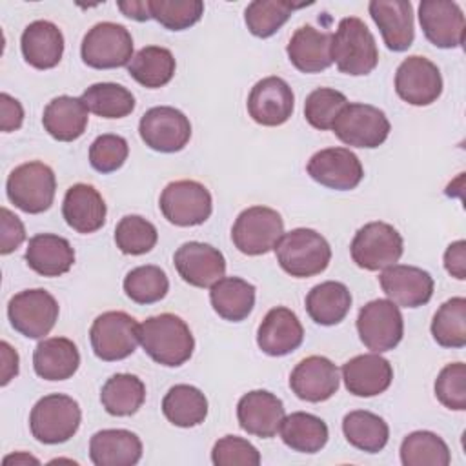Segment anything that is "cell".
Masks as SVG:
<instances>
[{"label": "cell", "mask_w": 466, "mask_h": 466, "mask_svg": "<svg viewBox=\"0 0 466 466\" xmlns=\"http://www.w3.org/2000/svg\"><path fill=\"white\" fill-rule=\"evenodd\" d=\"M138 339L144 351L157 362L167 368L182 366L191 359L195 339L189 326L173 313L147 317L138 326Z\"/></svg>", "instance_id": "6da1fadb"}, {"label": "cell", "mask_w": 466, "mask_h": 466, "mask_svg": "<svg viewBox=\"0 0 466 466\" xmlns=\"http://www.w3.org/2000/svg\"><path fill=\"white\" fill-rule=\"evenodd\" d=\"M331 60L340 73L351 76L370 75L377 67V42L360 18L346 16L339 22L331 38Z\"/></svg>", "instance_id": "7a4b0ae2"}, {"label": "cell", "mask_w": 466, "mask_h": 466, "mask_svg": "<svg viewBox=\"0 0 466 466\" xmlns=\"http://www.w3.org/2000/svg\"><path fill=\"white\" fill-rule=\"evenodd\" d=\"M280 268L295 277L308 279L322 273L331 260L328 240L315 229L297 228L280 237L275 246Z\"/></svg>", "instance_id": "3957f363"}, {"label": "cell", "mask_w": 466, "mask_h": 466, "mask_svg": "<svg viewBox=\"0 0 466 466\" xmlns=\"http://www.w3.org/2000/svg\"><path fill=\"white\" fill-rule=\"evenodd\" d=\"M78 402L64 393H51L36 400L29 413L31 435L44 444H62L80 428Z\"/></svg>", "instance_id": "277c9868"}, {"label": "cell", "mask_w": 466, "mask_h": 466, "mask_svg": "<svg viewBox=\"0 0 466 466\" xmlns=\"http://www.w3.org/2000/svg\"><path fill=\"white\" fill-rule=\"evenodd\" d=\"M7 198L24 213H44L51 208L56 193L53 169L38 160L15 167L5 182Z\"/></svg>", "instance_id": "5b68a950"}, {"label": "cell", "mask_w": 466, "mask_h": 466, "mask_svg": "<svg viewBox=\"0 0 466 466\" xmlns=\"http://www.w3.org/2000/svg\"><path fill=\"white\" fill-rule=\"evenodd\" d=\"M284 235V220L279 211L268 206H251L238 213L231 228L235 248L249 257L266 255L275 249Z\"/></svg>", "instance_id": "8992f818"}, {"label": "cell", "mask_w": 466, "mask_h": 466, "mask_svg": "<svg viewBox=\"0 0 466 466\" xmlns=\"http://www.w3.org/2000/svg\"><path fill=\"white\" fill-rule=\"evenodd\" d=\"M404 251L400 233L388 222H368L353 237L350 253L353 262L368 271H379L399 262Z\"/></svg>", "instance_id": "52a82bcc"}, {"label": "cell", "mask_w": 466, "mask_h": 466, "mask_svg": "<svg viewBox=\"0 0 466 466\" xmlns=\"http://www.w3.org/2000/svg\"><path fill=\"white\" fill-rule=\"evenodd\" d=\"M331 129L346 146L373 149L384 144L391 126L382 109L370 104L348 102Z\"/></svg>", "instance_id": "ba28073f"}, {"label": "cell", "mask_w": 466, "mask_h": 466, "mask_svg": "<svg viewBox=\"0 0 466 466\" xmlns=\"http://www.w3.org/2000/svg\"><path fill=\"white\" fill-rule=\"evenodd\" d=\"M80 55L93 69H115L127 66L133 58L131 33L115 22L95 24L82 40Z\"/></svg>", "instance_id": "9c48e42d"}, {"label": "cell", "mask_w": 466, "mask_h": 466, "mask_svg": "<svg viewBox=\"0 0 466 466\" xmlns=\"http://www.w3.org/2000/svg\"><path fill=\"white\" fill-rule=\"evenodd\" d=\"M164 218L180 228L204 224L213 211V200L208 187L197 180L169 182L158 200Z\"/></svg>", "instance_id": "30bf717a"}, {"label": "cell", "mask_w": 466, "mask_h": 466, "mask_svg": "<svg viewBox=\"0 0 466 466\" xmlns=\"http://www.w3.org/2000/svg\"><path fill=\"white\" fill-rule=\"evenodd\" d=\"M56 299L42 289H24L11 297L7 317L11 326L27 339H44L58 320Z\"/></svg>", "instance_id": "8fae6325"}, {"label": "cell", "mask_w": 466, "mask_h": 466, "mask_svg": "<svg viewBox=\"0 0 466 466\" xmlns=\"http://www.w3.org/2000/svg\"><path fill=\"white\" fill-rule=\"evenodd\" d=\"M138 326L126 311H106L98 315L89 329L93 353L106 362L129 357L140 342Z\"/></svg>", "instance_id": "7c38bea8"}, {"label": "cell", "mask_w": 466, "mask_h": 466, "mask_svg": "<svg viewBox=\"0 0 466 466\" xmlns=\"http://www.w3.org/2000/svg\"><path fill=\"white\" fill-rule=\"evenodd\" d=\"M357 331L362 344L373 353L390 351L402 340V313L390 299L370 300L359 311Z\"/></svg>", "instance_id": "4fadbf2b"}, {"label": "cell", "mask_w": 466, "mask_h": 466, "mask_svg": "<svg viewBox=\"0 0 466 466\" xmlns=\"http://www.w3.org/2000/svg\"><path fill=\"white\" fill-rule=\"evenodd\" d=\"M140 138L147 147L158 153H177L191 138L189 118L171 106L147 109L138 124Z\"/></svg>", "instance_id": "5bb4252c"}, {"label": "cell", "mask_w": 466, "mask_h": 466, "mask_svg": "<svg viewBox=\"0 0 466 466\" xmlns=\"http://www.w3.org/2000/svg\"><path fill=\"white\" fill-rule=\"evenodd\" d=\"M395 91L410 106H430L442 93L441 71L426 56L411 55L397 67Z\"/></svg>", "instance_id": "9a60e30c"}, {"label": "cell", "mask_w": 466, "mask_h": 466, "mask_svg": "<svg viewBox=\"0 0 466 466\" xmlns=\"http://www.w3.org/2000/svg\"><path fill=\"white\" fill-rule=\"evenodd\" d=\"M308 175L324 187L350 191L360 184L364 169L359 157L348 147H326L309 158Z\"/></svg>", "instance_id": "2e32d148"}, {"label": "cell", "mask_w": 466, "mask_h": 466, "mask_svg": "<svg viewBox=\"0 0 466 466\" xmlns=\"http://www.w3.org/2000/svg\"><path fill=\"white\" fill-rule=\"evenodd\" d=\"M295 107V96L289 84L280 76H266L258 80L248 96L249 116L268 127L282 126L289 120Z\"/></svg>", "instance_id": "e0dca14e"}, {"label": "cell", "mask_w": 466, "mask_h": 466, "mask_svg": "<svg viewBox=\"0 0 466 466\" xmlns=\"http://www.w3.org/2000/svg\"><path fill=\"white\" fill-rule=\"evenodd\" d=\"M419 22L424 36L441 49L461 47L464 42V15L459 4L450 0H422Z\"/></svg>", "instance_id": "ac0fdd59"}, {"label": "cell", "mask_w": 466, "mask_h": 466, "mask_svg": "<svg viewBox=\"0 0 466 466\" xmlns=\"http://www.w3.org/2000/svg\"><path fill=\"white\" fill-rule=\"evenodd\" d=\"M379 282L386 297L402 308L424 306L433 295V277L417 266H388L379 275Z\"/></svg>", "instance_id": "d6986e66"}, {"label": "cell", "mask_w": 466, "mask_h": 466, "mask_svg": "<svg viewBox=\"0 0 466 466\" xmlns=\"http://www.w3.org/2000/svg\"><path fill=\"white\" fill-rule=\"evenodd\" d=\"M175 268L184 282L195 288H211L226 273L224 255L204 242H184L173 255Z\"/></svg>", "instance_id": "ffe728a7"}, {"label": "cell", "mask_w": 466, "mask_h": 466, "mask_svg": "<svg viewBox=\"0 0 466 466\" xmlns=\"http://www.w3.org/2000/svg\"><path fill=\"white\" fill-rule=\"evenodd\" d=\"M339 370L322 355L302 359L289 375L291 391L306 402H324L339 390Z\"/></svg>", "instance_id": "44dd1931"}, {"label": "cell", "mask_w": 466, "mask_h": 466, "mask_svg": "<svg viewBox=\"0 0 466 466\" xmlns=\"http://www.w3.org/2000/svg\"><path fill=\"white\" fill-rule=\"evenodd\" d=\"M286 417L282 400L266 390H253L240 397L237 404V419L240 428L255 437L271 439L279 433Z\"/></svg>", "instance_id": "7402d4cb"}, {"label": "cell", "mask_w": 466, "mask_h": 466, "mask_svg": "<svg viewBox=\"0 0 466 466\" xmlns=\"http://www.w3.org/2000/svg\"><path fill=\"white\" fill-rule=\"evenodd\" d=\"M302 340L304 328L299 317L284 306L269 309L257 329V344L269 357L289 355L302 344Z\"/></svg>", "instance_id": "603a6c76"}, {"label": "cell", "mask_w": 466, "mask_h": 466, "mask_svg": "<svg viewBox=\"0 0 466 466\" xmlns=\"http://www.w3.org/2000/svg\"><path fill=\"white\" fill-rule=\"evenodd\" d=\"M368 11L391 51H406L415 38L413 5L406 0H371Z\"/></svg>", "instance_id": "cb8c5ba5"}, {"label": "cell", "mask_w": 466, "mask_h": 466, "mask_svg": "<svg viewBox=\"0 0 466 466\" xmlns=\"http://www.w3.org/2000/svg\"><path fill=\"white\" fill-rule=\"evenodd\" d=\"M344 386L357 397H375L384 393L393 380V368L379 353H364L342 364Z\"/></svg>", "instance_id": "d4e9b609"}, {"label": "cell", "mask_w": 466, "mask_h": 466, "mask_svg": "<svg viewBox=\"0 0 466 466\" xmlns=\"http://www.w3.org/2000/svg\"><path fill=\"white\" fill-rule=\"evenodd\" d=\"M106 202L102 195L89 184H73L62 202V217L76 233L87 235L98 231L106 222Z\"/></svg>", "instance_id": "484cf974"}, {"label": "cell", "mask_w": 466, "mask_h": 466, "mask_svg": "<svg viewBox=\"0 0 466 466\" xmlns=\"http://www.w3.org/2000/svg\"><path fill=\"white\" fill-rule=\"evenodd\" d=\"M331 38L328 31H319L313 25H300L289 38L286 47L289 62L300 73H319L328 69L331 60Z\"/></svg>", "instance_id": "4316f807"}, {"label": "cell", "mask_w": 466, "mask_h": 466, "mask_svg": "<svg viewBox=\"0 0 466 466\" xmlns=\"http://www.w3.org/2000/svg\"><path fill=\"white\" fill-rule=\"evenodd\" d=\"M27 266L42 277H60L75 264V249L67 238L55 233H38L25 249Z\"/></svg>", "instance_id": "83f0119b"}, {"label": "cell", "mask_w": 466, "mask_h": 466, "mask_svg": "<svg viewBox=\"0 0 466 466\" xmlns=\"http://www.w3.org/2000/svg\"><path fill=\"white\" fill-rule=\"evenodd\" d=\"M20 49L25 62L35 69H51L62 60L64 35L53 22L35 20L24 29Z\"/></svg>", "instance_id": "f1b7e54d"}, {"label": "cell", "mask_w": 466, "mask_h": 466, "mask_svg": "<svg viewBox=\"0 0 466 466\" xmlns=\"http://www.w3.org/2000/svg\"><path fill=\"white\" fill-rule=\"evenodd\" d=\"M142 457V441L129 430H100L89 441L95 466H133Z\"/></svg>", "instance_id": "f546056e"}, {"label": "cell", "mask_w": 466, "mask_h": 466, "mask_svg": "<svg viewBox=\"0 0 466 466\" xmlns=\"http://www.w3.org/2000/svg\"><path fill=\"white\" fill-rule=\"evenodd\" d=\"M89 109L82 98L62 95L53 98L42 115L44 129L58 142L80 138L87 127Z\"/></svg>", "instance_id": "4dcf8cb0"}, {"label": "cell", "mask_w": 466, "mask_h": 466, "mask_svg": "<svg viewBox=\"0 0 466 466\" xmlns=\"http://www.w3.org/2000/svg\"><path fill=\"white\" fill-rule=\"evenodd\" d=\"M80 353L76 344L66 337L44 339L33 353L35 373L46 380H66L76 373Z\"/></svg>", "instance_id": "1f68e13d"}, {"label": "cell", "mask_w": 466, "mask_h": 466, "mask_svg": "<svg viewBox=\"0 0 466 466\" xmlns=\"http://www.w3.org/2000/svg\"><path fill=\"white\" fill-rule=\"evenodd\" d=\"M209 302L224 320L240 322L255 306V286L240 277H222L209 288Z\"/></svg>", "instance_id": "d6a6232c"}, {"label": "cell", "mask_w": 466, "mask_h": 466, "mask_svg": "<svg viewBox=\"0 0 466 466\" xmlns=\"http://www.w3.org/2000/svg\"><path fill=\"white\" fill-rule=\"evenodd\" d=\"M351 308V293L346 284L326 280L306 295V311L320 326H335L346 319Z\"/></svg>", "instance_id": "836d02e7"}, {"label": "cell", "mask_w": 466, "mask_h": 466, "mask_svg": "<svg viewBox=\"0 0 466 466\" xmlns=\"http://www.w3.org/2000/svg\"><path fill=\"white\" fill-rule=\"evenodd\" d=\"M162 413L178 428H193L206 420L208 399L191 384H175L162 399Z\"/></svg>", "instance_id": "e575fe53"}, {"label": "cell", "mask_w": 466, "mask_h": 466, "mask_svg": "<svg viewBox=\"0 0 466 466\" xmlns=\"http://www.w3.org/2000/svg\"><path fill=\"white\" fill-rule=\"evenodd\" d=\"M282 442L293 451L300 453H317L320 451L329 437L326 422L311 413L295 411L284 417L280 424Z\"/></svg>", "instance_id": "d590c367"}, {"label": "cell", "mask_w": 466, "mask_h": 466, "mask_svg": "<svg viewBox=\"0 0 466 466\" xmlns=\"http://www.w3.org/2000/svg\"><path fill=\"white\" fill-rule=\"evenodd\" d=\"M146 400L144 382L131 373L109 377L100 390V402L109 415L129 417L137 413Z\"/></svg>", "instance_id": "8d00e7d4"}, {"label": "cell", "mask_w": 466, "mask_h": 466, "mask_svg": "<svg viewBox=\"0 0 466 466\" xmlns=\"http://www.w3.org/2000/svg\"><path fill=\"white\" fill-rule=\"evenodd\" d=\"M177 62L169 49L160 46H146L137 55H133L127 64V71L131 78H135L140 86L157 89L171 82L175 76Z\"/></svg>", "instance_id": "74e56055"}, {"label": "cell", "mask_w": 466, "mask_h": 466, "mask_svg": "<svg viewBox=\"0 0 466 466\" xmlns=\"http://www.w3.org/2000/svg\"><path fill=\"white\" fill-rule=\"evenodd\" d=\"M342 431L353 448L366 453H379L390 439L386 420L366 410L346 413L342 419Z\"/></svg>", "instance_id": "f35d334b"}, {"label": "cell", "mask_w": 466, "mask_h": 466, "mask_svg": "<svg viewBox=\"0 0 466 466\" xmlns=\"http://www.w3.org/2000/svg\"><path fill=\"white\" fill-rule=\"evenodd\" d=\"M450 461L448 444L433 431H411L400 444V462L404 466H448Z\"/></svg>", "instance_id": "ab89813d"}, {"label": "cell", "mask_w": 466, "mask_h": 466, "mask_svg": "<svg viewBox=\"0 0 466 466\" xmlns=\"http://www.w3.org/2000/svg\"><path fill=\"white\" fill-rule=\"evenodd\" d=\"M87 109L102 118H124L135 109L133 93L115 82H98L89 86L82 96Z\"/></svg>", "instance_id": "60d3db41"}, {"label": "cell", "mask_w": 466, "mask_h": 466, "mask_svg": "<svg viewBox=\"0 0 466 466\" xmlns=\"http://www.w3.org/2000/svg\"><path fill=\"white\" fill-rule=\"evenodd\" d=\"M431 335L442 348L466 346V299L453 297L439 306L431 320Z\"/></svg>", "instance_id": "b9f144b4"}, {"label": "cell", "mask_w": 466, "mask_h": 466, "mask_svg": "<svg viewBox=\"0 0 466 466\" xmlns=\"http://www.w3.org/2000/svg\"><path fill=\"white\" fill-rule=\"evenodd\" d=\"M300 7H304V4H291L284 0H255L248 4L244 11V20L251 35L258 38H268L288 22L295 9Z\"/></svg>", "instance_id": "7bdbcfd3"}, {"label": "cell", "mask_w": 466, "mask_h": 466, "mask_svg": "<svg viewBox=\"0 0 466 466\" xmlns=\"http://www.w3.org/2000/svg\"><path fill=\"white\" fill-rule=\"evenodd\" d=\"M169 280L164 269L153 264L131 269L124 279L126 295L137 304H155L167 295Z\"/></svg>", "instance_id": "ee69618b"}, {"label": "cell", "mask_w": 466, "mask_h": 466, "mask_svg": "<svg viewBox=\"0 0 466 466\" xmlns=\"http://www.w3.org/2000/svg\"><path fill=\"white\" fill-rule=\"evenodd\" d=\"M157 240V228L140 215H126L115 228V244L126 255L149 253Z\"/></svg>", "instance_id": "f6af8a7d"}, {"label": "cell", "mask_w": 466, "mask_h": 466, "mask_svg": "<svg viewBox=\"0 0 466 466\" xmlns=\"http://www.w3.org/2000/svg\"><path fill=\"white\" fill-rule=\"evenodd\" d=\"M151 18L169 31H182L197 24L204 15L200 0H149Z\"/></svg>", "instance_id": "bcb514c9"}, {"label": "cell", "mask_w": 466, "mask_h": 466, "mask_svg": "<svg viewBox=\"0 0 466 466\" xmlns=\"http://www.w3.org/2000/svg\"><path fill=\"white\" fill-rule=\"evenodd\" d=\"M348 104L344 93L331 87H317L306 96L304 102V116L309 126L315 129L326 131L331 129L335 118Z\"/></svg>", "instance_id": "7dc6e473"}, {"label": "cell", "mask_w": 466, "mask_h": 466, "mask_svg": "<svg viewBox=\"0 0 466 466\" xmlns=\"http://www.w3.org/2000/svg\"><path fill=\"white\" fill-rule=\"evenodd\" d=\"M129 155L127 140L120 135L106 133L89 146V164L98 173H113L124 166Z\"/></svg>", "instance_id": "c3c4849f"}, {"label": "cell", "mask_w": 466, "mask_h": 466, "mask_svg": "<svg viewBox=\"0 0 466 466\" xmlns=\"http://www.w3.org/2000/svg\"><path fill=\"white\" fill-rule=\"evenodd\" d=\"M435 397L450 410H466V366L462 362L446 364L435 379Z\"/></svg>", "instance_id": "681fc988"}, {"label": "cell", "mask_w": 466, "mask_h": 466, "mask_svg": "<svg viewBox=\"0 0 466 466\" xmlns=\"http://www.w3.org/2000/svg\"><path fill=\"white\" fill-rule=\"evenodd\" d=\"M211 461L215 466H258L260 453L249 441L237 435H226L215 442Z\"/></svg>", "instance_id": "f907efd6"}, {"label": "cell", "mask_w": 466, "mask_h": 466, "mask_svg": "<svg viewBox=\"0 0 466 466\" xmlns=\"http://www.w3.org/2000/svg\"><path fill=\"white\" fill-rule=\"evenodd\" d=\"M25 240V228L22 220L9 211L7 208H2V237H0V253L9 255L15 251L22 242Z\"/></svg>", "instance_id": "816d5d0a"}, {"label": "cell", "mask_w": 466, "mask_h": 466, "mask_svg": "<svg viewBox=\"0 0 466 466\" xmlns=\"http://www.w3.org/2000/svg\"><path fill=\"white\" fill-rule=\"evenodd\" d=\"M0 111H2V118H0V129L4 133L9 131H16L22 127L24 122V107L22 104L13 98L7 93L0 95Z\"/></svg>", "instance_id": "f5cc1de1"}, {"label": "cell", "mask_w": 466, "mask_h": 466, "mask_svg": "<svg viewBox=\"0 0 466 466\" xmlns=\"http://www.w3.org/2000/svg\"><path fill=\"white\" fill-rule=\"evenodd\" d=\"M444 268L457 280L466 279V242L457 240L444 251Z\"/></svg>", "instance_id": "db71d44e"}, {"label": "cell", "mask_w": 466, "mask_h": 466, "mask_svg": "<svg viewBox=\"0 0 466 466\" xmlns=\"http://www.w3.org/2000/svg\"><path fill=\"white\" fill-rule=\"evenodd\" d=\"M0 353H2V386H5L9 384L11 379L18 375V353L5 340L0 342Z\"/></svg>", "instance_id": "11a10c76"}, {"label": "cell", "mask_w": 466, "mask_h": 466, "mask_svg": "<svg viewBox=\"0 0 466 466\" xmlns=\"http://www.w3.org/2000/svg\"><path fill=\"white\" fill-rule=\"evenodd\" d=\"M118 9L127 16L137 22H144L151 18L149 11V0H131V2H118Z\"/></svg>", "instance_id": "9f6ffc18"}, {"label": "cell", "mask_w": 466, "mask_h": 466, "mask_svg": "<svg viewBox=\"0 0 466 466\" xmlns=\"http://www.w3.org/2000/svg\"><path fill=\"white\" fill-rule=\"evenodd\" d=\"M15 462V464H27V462H33V464H38V461L35 459V457H31V455H27V453H16V455H9V457H5L4 459V464H7V462Z\"/></svg>", "instance_id": "6f0895ef"}]
</instances>
